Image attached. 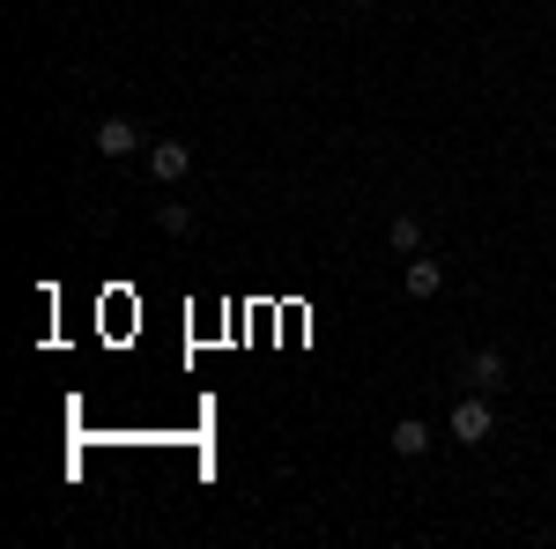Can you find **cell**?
Segmentation results:
<instances>
[{"label": "cell", "mask_w": 556, "mask_h": 549, "mask_svg": "<svg viewBox=\"0 0 556 549\" xmlns=\"http://www.w3.org/2000/svg\"><path fill=\"white\" fill-rule=\"evenodd\" d=\"M156 223H164L172 238H186V230H193V209H186V201H156Z\"/></svg>", "instance_id": "cell-8"}, {"label": "cell", "mask_w": 556, "mask_h": 549, "mask_svg": "<svg viewBox=\"0 0 556 549\" xmlns=\"http://www.w3.org/2000/svg\"><path fill=\"white\" fill-rule=\"evenodd\" d=\"M386 246H393L401 260L424 253V223H416V215H393V223H386Z\"/></svg>", "instance_id": "cell-6"}, {"label": "cell", "mask_w": 556, "mask_h": 549, "mask_svg": "<svg viewBox=\"0 0 556 549\" xmlns=\"http://www.w3.org/2000/svg\"><path fill=\"white\" fill-rule=\"evenodd\" d=\"M460 379H468L475 394H505V386H513V357L490 341V349H475V357H468V372H460Z\"/></svg>", "instance_id": "cell-2"}, {"label": "cell", "mask_w": 556, "mask_h": 549, "mask_svg": "<svg viewBox=\"0 0 556 549\" xmlns=\"http://www.w3.org/2000/svg\"><path fill=\"white\" fill-rule=\"evenodd\" d=\"M349 8H371V0H349Z\"/></svg>", "instance_id": "cell-9"}, {"label": "cell", "mask_w": 556, "mask_h": 549, "mask_svg": "<svg viewBox=\"0 0 556 549\" xmlns=\"http://www.w3.org/2000/svg\"><path fill=\"white\" fill-rule=\"evenodd\" d=\"M401 290H408L416 304H424V297H438V290H445V267H438V260H416V253H408V267H401Z\"/></svg>", "instance_id": "cell-4"}, {"label": "cell", "mask_w": 556, "mask_h": 549, "mask_svg": "<svg viewBox=\"0 0 556 549\" xmlns=\"http://www.w3.org/2000/svg\"><path fill=\"white\" fill-rule=\"evenodd\" d=\"M490 431H497V416H490V394H460V401H453V438H460V446H482V438H490Z\"/></svg>", "instance_id": "cell-1"}, {"label": "cell", "mask_w": 556, "mask_h": 549, "mask_svg": "<svg viewBox=\"0 0 556 549\" xmlns=\"http://www.w3.org/2000/svg\"><path fill=\"white\" fill-rule=\"evenodd\" d=\"M97 149H104V157H134V149H141V127H134V120H104V127H97Z\"/></svg>", "instance_id": "cell-5"}, {"label": "cell", "mask_w": 556, "mask_h": 549, "mask_svg": "<svg viewBox=\"0 0 556 549\" xmlns=\"http://www.w3.org/2000/svg\"><path fill=\"white\" fill-rule=\"evenodd\" d=\"M186 171H193V149L186 141H149V178L156 186H178Z\"/></svg>", "instance_id": "cell-3"}, {"label": "cell", "mask_w": 556, "mask_h": 549, "mask_svg": "<svg viewBox=\"0 0 556 549\" xmlns=\"http://www.w3.org/2000/svg\"><path fill=\"white\" fill-rule=\"evenodd\" d=\"M393 453H401V461H416V453H430V431L416 416H401L393 423Z\"/></svg>", "instance_id": "cell-7"}]
</instances>
